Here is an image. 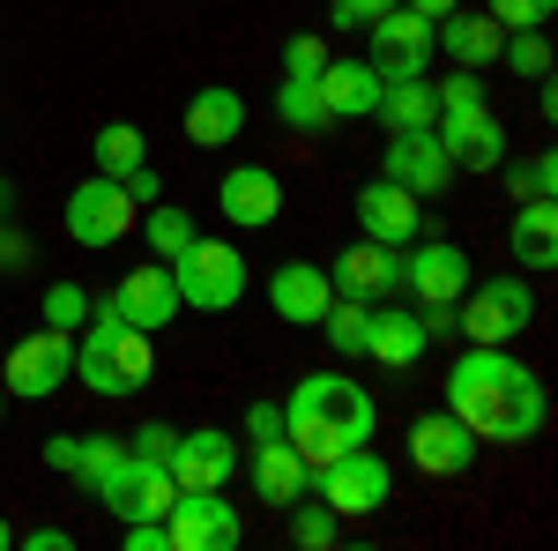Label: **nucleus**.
Returning a JSON list of instances; mask_svg holds the SVG:
<instances>
[{"instance_id":"1","label":"nucleus","mask_w":558,"mask_h":551,"mask_svg":"<svg viewBox=\"0 0 558 551\" xmlns=\"http://www.w3.org/2000/svg\"><path fill=\"white\" fill-rule=\"evenodd\" d=\"M447 410L476 432V447H529L551 418V395L507 343H470L447 373Z\"/></svg>"},{"instance_id":"2","label":"nucleus","mask_w":558,"mask_h":551,"mask_svg":"<svg viewBox=\"0 0 558 551\" xmlns=\"http://www.w3.org/2000/svg\"><path fill=\"white\" fill-rule=\"evenodd\" d=\"M373 424H380V410H373V395L350 381V373H305L299 387H291V403H283V440L305 455V469L336 463L343 447H365L373 440Z\"/></svg>"},{"instance_id":"3","label":"nucleus","mask_w":558,"mask_h":551,"mask_svg":"<svg viewBox=\"0 0 558 551\" xmlns=\"http://www.w3.org/2000/svg\"><path fill=\"white\" fill-rule=\"evenodd\" d=\"M149 373H157V336L134 328L120 313V298L105 291L89 306V321L75 328V381L89 395H105V403H128V395L149 387Z\"/></svg>"},{"instance_id":"4","label":"nucleus","mask_w":558,"mask_h":551,"mask_svg":"<svg viewBox=\"0 0 558 551\" xmlns=\"http://www.w3.org/2000/svg\"><path fill=\"white\" fill-rule=\"evenodd\" d=\"M521 328H536V291H529V276L507 268V276H484L470 291L454 298V336L470 343H514Z\"/></svg>"},{"instance_id":"5","label":"nucleus","mask_w":558,"mask_h":551,"mask_svg":"<svg viewBox=\"0 0 558 551\" xmlns=\"http://www.w3.org/2000/svg\"><path fill=\"white\" fill-rule=\"evenodd\" d=\"M165 268H172V284H179V306H194V313H231L246 298V254L223 247V239H194Z\"/></svg>"},{"instance_id":"6","label":"nucleus","mask_w":558,"mask_h":551,"mask_svg":"<svg viewBox=\"0 0 558 551\" xmlns=\"http://www.w3.org/2000/svg\"><path fill=\"white\" fill-rule=\"evenodd\" d=\"M75 381V336L68 328H38L23 343H0V387L23 395V403H45Z\"/></svg>"},{"instance_id":"7","label":"nucleus","mask_w":558,"mask_h":551,"mask_svg":"<svg viewBox=\"0 0 558 551\" xmlns=\"http://www.w3.org/2000/svg\"><path fill=\"white\" fill-rule=\"evenodd\" d=\"M105 514H120V522H165L179 500V484H172V469L157 463V455H120V463L97 477V492H89Z\"/></svg>"},{"instance_id":"8","label":"nucleus","mask_w":558,"mask_h":551,"mask_svg":"<svg viewBox=\"0 0 558 551\" xmlns=\"http://www.w3.org/2000/svg\"><path fill=\"white\" fill-rule=\"evenodd\" d=\"M313 500H320V507H336L343 522H357V514H380L387 500H395V469H387L373 447H343L336 463L313 469Z\"/></svg>"},{"instance_id":"9","label":"nucleus","mask_w":558,"mask_h":551,"mask_svg":"<svg viewBox=\"0 0 558 551\" xmlns=\"http://www.w3.org/2000/svg\"><path fill=\"white\" fill-rule=\"evenodd\" d=\"M134 202H128V187L120 179H105V171H89L83 187L60 202V224H68V239L83 247V254H105V247H120L134 231Z\"/></svg>"},{"instance_id":"10","label":"nucleus","mask_w":558,"mask_h":551,"mask_svg":"<svg viewBox=\"0 0 558 551\" xmlns=\"http://www.w3.org/2000/svg\"><path fill=\"white\" fill-rule=\"evenodd\" d=\"M365 38H373V68H380V83H410V75H432V15H417V8H387L380 23H365Z\"/></svg>"},{"instance_id":"11","label":"nucleus","mask_w":558,"mask_h":551,"mask_svg":"<svg viewBox=\"0 0 558 551\" xmlns=\"http://www.w3.org/2000/svg\"><path fill=\"white\" fill-rule=\"evenodd\" d=\"M470 284H476L470 247H454V239H410L402 247V291L417 306H454Z\"/></svg>"},{"instance_id":"12","label":"nucleus","mask_w":558,"mask_h":551,"mask_svg":"<svg viewBox=\"0 0 558 551\" xmlns=\"http://www.w3.org/2000/svg\"><path fill=\"white\" fill-rule=\"evenodd\" d=\"M380 179H395V187H410L417 202H432V194H447V179H454V157H447V142H439L432 128H387Z\"/></svg>"},{"instance_id":"13","label":"nucleus","mask_w":558,"mask_h":551,"mask_svg":"<svg viewBox=\"0 0 558 551\" xmlns=\"http://www.w3.org/2000/svg\"><path fill=\"white\" fill-rule=\"evenodd\" d=\"M239 440L223 432V424H194V432H179L172 455H165V469H172L179 492H223L231 477H239Z\"/></svg>"},{"instance_id":"14","label":"nucleus","mask_w":558,"mask_h":551,"mask_svg":"<svg viewBox=\"0 0 558 551\" xmlns=\"http://www.w3.org/2000/svg\"><path fill=\"white\" fill-rule=\"evenodd\" d=\"M165 537H172V551H239L246 522L223 492H179L172 514H165Z\"/></svg>"},{"instance_id":"15","label":"nucleus","mask_w":558,"mask_h":551,"mask_svg":"<svg viewBox=\"0 0 558 551\" xmlns=\"http://www.w3.org/2000/svg\"><path fill=\"white\" fill-rule=\"evenodd\" d=\"M432 134L447 142L454 171H499L507 165V128H499L492 105H447V112L432 120Z\"/></svg>"},{"instance_id":"16","label":"nucleus","mask_w":558,"mask_h":551,"mask_svg":"<svg viewBox=\"0 0 558 551\" xmlns=\"http://www.w3.org/2000/svg\"><path fill=\"white\" fill-rule=\"evenodd\" d=\"M350 209H357V231H365V239H380V247H410V239L425 231V202H417L410 187H395V179L357 187V194H350Z\"/></svg>"},{"instance_id":"17","label":"nucleus","mask_w":558,"mask_h":551,"mask_svg":"<svg viewBox=\"0 0 558 551\" xmlns=\"http://www.w3.org/2000/svg\"><path fill=\"white\" fill-rule=\"evenodd\" d=\"M328 284H336V298H365V306H380V298L402 291V247L357 239V247H343V254H336Z\"/></svg>"},{"instance_id":"18","label":"nucleus","mask_w":558,"mask_h":551,"mask_svg":"<svg viewBox=\"0 0 558 551\" xmlns=\"http://www.w3.org/2000/svg\"><path fill=\"white\" fill-rule=\"evenodd\" d=\"M484 447H476V432L454 410H425V418L410 424V463L425 469V477H462Z\"/></svg>"},{"instance_id":"19","label":"nucleus","mask_w":558,"mask_h":551,"mask_svg":"<svg viewBox=\"0 0 558 551\" xmlns=\"http://www.w3.org/2000/svg\"><path fill=\"white\" fill-rule=\"evenodd\" d=\"M216 209L231 216L239 231H260V224H276L283 216V179L268 165H231L216 179Z\"/></svg>"},{"instance_id":"20","label":"nucleus","mask_w":558,"mask_h":551,"mask_svg":"<svg viewBox=\"0 0 558 551\" xmlns=\"http://www.w3.org/2000/svg\"><path fill=\"white\" fill-rule=\"evenodd\" d=\"M120 313H128L134 328H149V336H157V328H165V321H179V313H186V306H179V284H172V268H165V261L149 254V261H134L128 276H120Z\"/></svg>"},{"instance_id":"21","label":"nucleus","mask_w":558,"mask_h":551,"mask_svg":"<svg viewBox=\"0 0 558 551\" xmlns=\"http://www.w3.org/2000/svg\"><path fill=\"white\" fill-rule=\"evenodd\" d=\"M239 469L254 477V492H260V500H268L276 514L291 507V500H305V492H313V469H305V455L291 447V440H283V432H276V440H254V455H246Z\"/></svg>"},{"instance_id":"22","label":"nucleus","mask_w":558,"mask_h":551,"mask_svg":"<svg viewBox=\"0 0 558 551\" xmlns=\"http://www.w3.org/2000/svg\"><path fill=\"white\" fill-rule=\"evenodd\" d=\"M432 45H439V52H447L454 68H476V75H484V68L499 60L507 31H499V23H492L484 8H447V15L432 23Z\"/></svg>"},{"instance_id":"23","label":"nucleus","mask_w":558,"mask_h":551,"mask_svg":"<svg viewBox=\"0 0 558 551\" xmlns=\"http://www.w3.org/2000/svg\"><path fill=\"white\" fill-rule=\"evenodd\" d=\"M328 268L320 261H283L276 276H268V306H276V321H299V328H320V313H328Z\"/></svg>"},{"instance_id":"24","label":"nucleus","mask_w":558,"mask_h":551,"mask_svg":"<svg viewBox=\"0 0 558 551\" xmlns=\"http://www.w3.org/2000/svg\"><path fill=\"white\" fill-rule=\"evenodd\" d=\"M239 134H246V97L231 83H209L186 97V142L194 149H231Z\"/></svg>"},{"instance_id":"25","label":"nucleus","mask_w":558,"mask_h":551,"mask_svg":"<svg viewBox=\"0 0 558 551\" xmlns=\"http://www.w3.org/2000/svg\"><path fill=\"white\" fill-rule=\"evenodd\" d=\"M425 350H432L425 321H417L410 306L380 298V306H373V321H365V358H380V366H417Z\"/></svg>"},{"instance_id":"26","label":"nucleus","mask_w":558,"mask_h":551,"mask_svg":"<svg viewBox=\"0 0 558 551\" xmlns=\"http://www.w3.org/2000/svg\"><path fill=\"white\" fill-rule=\"evenodd\" d=\"M320 105H328V120H373V105H380V68L328 52V68H320Z\"/></svg>"},{"instance_id":"27","label":"nucleus","mask_w":558,"mask_h":551,"mask_svg":"<svg viewBox=\"0 0 558 551\" xmlns=\"http://www.w3.org/2000/svg\"><path fill=\"white\" fill-rule=\"evenodd\" d=\"M507 247H514L521 276L558 268V202H514V231H507Z\"/></svg>"},{"instance_id":"28","label":"nucleus","mask_w":558,"mask_h":551,"mask_svg":"<svg viewBox=\"0 0 558 551\" xmlns=\"http://www.w3.org/2000/svg\"><path fill=\"white\" fill-rule=\"evenodd\" d=\"M373 120H387V128H432V120H439V97H432L425 75H410V83H380Z\"/></svg>"},{"instance_id":"29","label":"nucleus","mask_w":558,"mask_h":551,"mask_svg":"<svg viewBox=\"0 0 558 551\" xmlns=\"http://www.w3.org/2000/svg\"><path fill=\"white\" fill-rule=\"evenodd\" d=\"M134 224H142V239H149V254H157V261L186 254V247L202 239V224H194V216L179 209V202H149V209L134 216Z\"/></svg>"},{"instance_id":"30","label":"nucleus","mask_w":558,"mask_h":551,"mask_svg":"<svg viewBox=\"0 0 558 551\" xmlns=\"http://www.w3.org/2000/svg\"><path fill=\"white\" fill-rule=\"evenodd\" d=\"M89 149H97V171H105V179H128L134 165H149V134L134 128V120L97 128V142H89Z\"/></svg>"},{"instance_id":"31","label":"nucleus","mask_w":558,"mask_h":551,"mask_svg":"<svg viewBox=\"0 0 558 551\" xmlns=\"http://www.w3.org/2000/svg\"><path fill=\"white\" fill-rule=\"evenodd\" d=\"M283 514H291V544H299V551H328L336 537H343V514H336V507H320L313 492H305V500H291Z\"/></svg>"},{"instance_id":"32","label":"nucleus","mask_w":558,"mask_h":551,"mask_svg":"<svg viewBox=\"0 0 558 551\" xmlns=\"http://www.w3.org/2000/svg\"><path fill=\"white\" fill-rule=\"evenodd\" d=\"M499 171H507V194H514V202H558V157L551 149H536V157H521V165L507 157Z\"/></svg>"},{"instance_id":"33","label":"nucleus","mask_w":558,"mask_h":551,"mask_svg":"<svg viewBox=\"0 0 558 551\" xmlns=\"http://www.w3.org/2000/svg\"><path fill=\"white\" fill-rule=\"evenodd\" d=\"M365 321H373L365 298H328L320 328H328V343H336V358H365Z\"/></svg>"},{"instance_id":"34","label":"nucleus","mask_w":558,"mask_h":551,"mask_svg":"<svg viewBox=\"0 0 558 551\" xmlns=\"http://www.w3.org/2000/svg\"><path fill=\"white\" fill-rule=\"evenodd\" d=\"M276 112H283V128H299V134L336 128L328 105H320V83H276Z\"/></svg>"},{"instance_id":"35","label":"nucleus","mask_w":558,"mask_h":551,"mask_svg":"<svg viewBox=\"0 0 558 551\" xmlns=\"http://www.w3.org/2000/svg\"><path fill=\"white\" fill-rule=\"evenodd\" d=\"M499 60L514 68L521 83H544V75H551V38H544V31H507Z\"/></svg>"},{"instance_id":"36","label":"nucleus","mask_w":558,"mask_h":551,"mask_svg":"<svg viewBox=\"0 0 558 551\" xmlns=\"http://www.w3.org/2000/svg\"><path fill=\"white\" fill-rule=\"evenodd\" d=\"M120 455H128V440H112V432H97V440H75V469H68V477H75V484H83V492H97V477H105V469L120 463Z\"/></svg>"},{"instance_id":"37","label":"nucleus","mask_w":558,"mask_h":551,"mask_svg":"<svg viewBox=\"0 0 558 551\" xmlns=\"http://www.w3.org/2000/svg\"><path fill=\"white\" fill-rule=\"evenodd\" d=\"M45 328H68V336H75V328H83L89 321V291L83 284H45Z\"/></svg>"},{"instance_id":"38","label":"nucleus","mask_w":558,"mask_h":551,"mask_svg":"<svg viewBox=\"0 0 558 551\" xmlns=\"http://www.w3.org/2000/svg\"><path fill=\"white\" fill-rule=\"evenodd\" d=\"M551 8H558V0H484V15H492L499 31H544Z\"/></svg>"},{"instance_id":"39","label":"nucleus","mask_w":558,"mask_h":551,"mask_svg":"<svg viewBox=\"0 0 558 551\" xmlns=\"http://www.w3.org/2000/svg\"><path fill=\"white\" fill-rule=\"evenodd\" d=\"M320 68H328V45L320 38H291L283 45V83H320Z\"/></svg>"},{"instance_id":"40","label":"nucleus","mask_w":558,"mask_h":551,"mask_svg":"<svg viewBox=\"0 0 558 551\" xmlns=\"http://www.w3.org/2000/svg\"><path fill=\"white\" fill-rule=\"evenodd\" d=\"M172 440H179V424H165V418H149L142 432H128V447H134V455H157V463L172 455Z\"/></svg>"},{"instance_id":"41","label":"nucleus","mask_w":558,"mask_h":551,"mask_svg":"<svg viewBox=\"0 0 558 551\" xmlns=\"http://www.w3.org/2000/svg\"><path fill=\"white\" fill-rule=\"evenodd\" d=\"M395 0H336L328 15H336V31H365V23H380Z\"/></svg>"},{"instance_id":"42","label":"nucleus","mask_w":558,"mask_h":551,"mask_svg":"<svg viewBox=\"0 0 558 551\" xmlns=\"http://www.w3.org/2000/svg\"><path fill=\"white\" fill-rule=\"evenodd\" d=\"M120 187H128V202H134V209H149V202H165V171H157V165H134L128 179H120Z\"/></svg>"},{"instance_id":"43","label":"nucleus","mask_w":558,"mask_h":551,"mask_svg":"<svg viewBox=\"0 0 558 551\" xmlns=\"http://www.w3.org/2000/svg\"><path fill=\"white\" fill-rule=\"evenodd\" d=\"M23 268H31V239L0 216V276H23Z\"/></svg>"},{"instance_id":"44","label":"nucleus","mask_w":558,"mask_h":551,"mask_svg":"<svg viewBox=\"0 0 558 551\" xmlns=\"http://www.w3.org/2000/svg\"><path fill=\"white\" fill-rule=\"evenodd\" d=\"M15 544H23V551H75V529H60V522H38V529H23Z\"/></svg>"},{"instance_id":"45","label":"nucleus","mask_w":558,"mask_h":551,"mask_svg":"<svg viewBox=\"0 0 558 551\" xmlns=\"http://www.w3.org/2000/svg\"><path fill=\"white\" fill-rule=\"evenodd\" d=\"M283 432V403H254L246 410V440H276Z\"/></svg>"},{"instance_id":"46","label":"nucleus","mask_w":558,"mask_h":551,"mask_svg":"<svg viewBox=\"0 0 558 551\" xmlns=\"http://www.w3.org/2000/svg\"><path fill=\"white\" fill-rule=\"evenodd\" d=\"M120 544H128V551H172V537H165V522H128Z\"/></svg>"},{"instance_id":"47","label":"nucleus","mask_w":558,"mask_h":551,"mask_svg":"<svg viewBox=\"0 0 558 551\" xmlns=\"http://www.w3.org/2000/svg\"><path fill=\"white\" fill-rule=\"evenodd\" d=\"M417 321H425V336H432V343L454 336V306H417Z\"/></svg>"},{"instance_id":"48","label":"nucleus","mask_w":558,"mask_h":551,"mask_svg":"<svg viewBox=\"0 0 558 551\" xmlns=\"http://www.w3.org/2000/svg\"><path fill=\"white\" fill-rule=\"evenodd\" d=\"M75 440H83V432H52V440H45V463H52V469H75Z\"/></svg>"},{"instance_id":"49","label":"nucleus","mask_w":558,"mask_h":551,"mask_svg":"<svg viewBox=\"0 0 558 551\" xmlns=\"http://www.w3.org/2000/svg\"><path fill=\"white\" fill-rule=\"evenodd\" d=\"M402 8H417V15H432V23H439V15H447V8H462V0H402Z\"/></svg>"},{"instance_id":"50","label":"nucleus","mask_w":558,"mask_h":551,"mask_svg":"<svg viewBox=\"0 0 558 551\" xmlns=\"http://www.w3.org/2000/svg\"><path fill=\"white\" fill-rule=\"evenodd\" d=\"M8 209H15V187H8V179H0V216H8Z\"/></svg>"},{"instance_id":"51","label":"nucleus","mask_w":558,"mask_h":551,"mask_svg":"<svg viewBox=\"0 0 558 551\" xmlns=\"http://www.w3.org/2000/svg\"><path fill=\"white\" fill-rule=\"evenodd\" d=\"M8 544H15V529H8V522H0V551H8Z\"/></svg>"},{"instance_id":"52","label":"nucleus","mask_w":558,"mask_h":551,"mask_svg":"<svg viewBox=\"0 0 558 551\" xmlns=\"http://www.w3.org/2000/svg\"><path fill=\"white\" fill-rule=\"evenodd\" d=\"M0 418H8V387H0Z\"/></svg>"}]
</instances>
